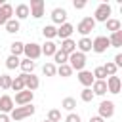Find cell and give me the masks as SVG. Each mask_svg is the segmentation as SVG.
<instances>
[{
	"instance_id": "cell-18",
	"label": "cell",
	"mask_w": 122,
	"mask_h": 122,
	"mask_svg": "<svg viewBox=\"0 0 122 122\" xmlns=\"http://www.w3.org/2000/svg\"><path fill=\"white\" fill-rule=\"evenodd\" d=\"M92 92H93V95H105L107 93V82L105 80H95L92 84Z\"/></svg>"
},
{
	"instance_id": "cell-31",
	"label": "cell",
	"mask_w": 122,
	"mask_h": 122,
	"mask_svg": "<svg viewBox=\"0 0 122 122\" xmlns=\"http://www.w3.org/2000/svg\"><path fill=\"white\" fill-rule=\"evenodd\" d=\"M57 74H59V76H63V78H67V76H71V74H72V69H71L67 63H65V65H59V67H57Z\"/></svg>"
},
{
	"instance_id": "cell-26",
	"label": "cell",
	"mask_w": 122,
	"mask_h": 122,
	"mask_svg": "<svg viewBox=\"0 0 122 122\" xmlns=\"http://www.w3.org/2000/svg\"><path fill=\"white\" fill-rule=\"evenodd\" d=\"M42 34H44V38H48V40L55 38V36H57V27H53V25H46V27H42Z\"/></svg>"
},
{
	"instance_id": "cell-21",
	"label": "cell",
	"mask_w": 122,
	"mask_h": 122,
	"mask_svg": "<svg viewBox=\"0 0 122 122\" xmlns=\"http://www.w3.org/2000/svg\"><path fill=\"white\" fill-rule=\"evenodd\" d=\"M11 90L13 92H23L25 90V74H19V76L11 78Z\"/></svg>"
},
{
	"instance_id": "cell-43",
	"label": "cell",
	"mask_w": 122,
	"mask_h": 122,
	"mask_svg": "<svg viewBox=\"0 0 122 122\" xmlns=\"http://www.w3.org/2000/svg\"><path fill=\"white\" fill-rule=\"evenodd\" d=\"M90 122H105V120H103L101 116H92V118H90Z\"/></svg>"
},
{
	"instance_id": "cell-44",
	"label": "cell",
	"mask_w": 122,
	"mask_h": 122,
	"mask_svg": "<svg viewBox=\"0 0 122 122\" xmlns=\"http://www.w3.org/2000/svg\"><path fill=\"white\" fill-rule=\"evenodd\" d=\"M44 122H50V120H44Z\"/></svg>"
},
{
	"instance_id": "cell-4",
	"label": "cell",
	"mask_w": 122,
	"mask_h": 122,
	"mask_svg": "<svg viewBox=\"0 0 122 122\" xmlns=\"http://www.w3.org/2000/svg\"><path fill=\"white\" fill-rule=\"evenodd\" d=\"M23 53H25V57L30 59V61L38 59V57L42 55L40 44H36V42H29V44H25V46H23Z\"/></svg>"
},
{
	"instance_id": "cell-1",
	"label": "cell",
	"mask_w": 122,
	"mask_h": 122,
	"mask_svg": "<svg viewBox=\"0 0 122 122\" xmlns=\"http://www.w3.org/2000/svg\"><path fill=\"white\" fill-rule=\"evenodd\" d=\"M34 111H36V109H34V107H32V103H30V105L15 107V109H13L8 116H10V120H15V122H17V120H25V118L32 116V114H34Z\"/></svg>"
},
{
	"instance_id": "cell-16",
	"label": "cell",
	"mask_w": 122,
	"mask_h": 122,
	"mask_svg": "<svg viewBox=\"0 0 122 122\" xmlns=\"http://www.w3.org/2000/svg\"><path fill=\"white\" fill-rule=\"evenodd\" d=\"M59 51H63L65 55H71V53H74L76 51V42L74 40H71V38H67V40H61V50Z\"/></svg>"
},
{
	"instance_id": "cell-14",
	"label": "cell",
	"mask_w": 122,
	"mask_h": 122,
	"mask_svg": "<svg viewBox=\"0 0 122 122\" xmlns=\"http://www.w3.org/2000/svg\"><path fill=\"white\" fill-rule=\"evenodd\" d=\"M72 32H74V27H72L71 23H63V25H59V29H57V36H59L61 40L71 38Z\"/></svg>"
},
{
	"instance_id": "cell-37",
	"label": "cell",
	"mask_w": 122,
	"mask_h": 122,
	"mask_svg": "<svg viewBox=\"0 0 122 122\" xmlns=\"http://www.w3.org/2000/svg\"><path fill=\"white\" fill-rule=\"evenodd\" d=\"M48 120H50V122H59V120H61V111L51 109V111L48 112Z\"/></svg>"
},
{
	"instance_id": "cell-42",
	"label": "cell",
	"mask_w": 122,
	"mask_h": 122,
	"mask_svg": "<svg viewBox=\"0 0 122 122\" xmlns=\"http://www.w3.org/2000/svg\"><path fill=\"white\" fill-rule=\"evenodd\" d=\"M0 122H11V120H10V116H8V114L0 112Z\"/></svg>"
},
{
	"instance_id": "cell-36",
	"label": "cell",
	"mask_w": 122,
	"mask_h": 122,
	"mask_svg": "<svg viewBox=\"0 0 122 122\" xmlns=\"http://www.w3.org/2000/svg\"><path fill=\"white\" fill-rule=\"evenodd\" d=\"M80 97H82V101H86V103H90L95 95H93V92H92V88H84L82 90V93H80Z\"/></svg>"
},
{
	"instance_id": "cell-38",
	"label": "cell",
	"mask_w": 122,
	"mask_h": 122,
	"mask_svg": "<svg viewBox=\"0 0 122 122\" xmlns=\"http://www.w3.org/2000/svg\"><path fill=\"white\" fill-rule=\"evenodd\" d=\"M92 74H93V78H95V80H105V78H107V74H105L103 67H97V69H95Z\"/></svg>"
},
{
	"instance_id": "cell-33",
	"label": "cell",
	"mask_w": 122,
	"mask_h": 122,
	"mask_svg": "<svg viewBox=\"0 0 122 122\" xmlns=\"http://www.w3.org/2000/svg\"><path fill=\"white\" fill-rule=\"evenodd\" d=\"M0 88L2 90H10L11 88V76L10 74H0Z\"/></svg>"
},
{
	"instance_id": "cell-35",
	"label": "cell",
	"mask_w": 122,
	"mask_h": 122,
	"mask_svg": "<svg viewBox=\"0 0 122 122\" xmlns=\"http://www.w3.org/2000/svg\"><path fill=\"white\" fill-rule=\"evenodd\" d=\"M53 59H55V63H57V65H65V63H67V59H69V55H65L63 51H59V50H57V51L53 53Z\"/></svg>"
},
{
	"instance_id": "cell-11",
	"label": "cell",
	"mask_w": 122,
	"mask_h": 122,
	"mask_svg": "<svg viewBox=\"0 0 122 122\" xmlns=\"http://www.w3.org/2000/svg\"><path fill=\"white\" fill-rule=\"evenodd\" d=\"M107 92H111V93H120V88H122V82H120V78L114 74V76H109L107 80Z\"/></svg>"
},
{
	"instance_id": "cell-41",
	"label": "cell",
	"mask_w": 122,
	"mask_h": 122,
	"mask_svg": "<svg viewBox=\"0 0 122 122\" xmlns=\"http://www.w3.org/2000/svg\"><path fill=\"white\" fill-rule=\"evenodd\" d=\"M114 65H116V69H120L122 67V53H116L114 55V61H112Z\"/></svg>"
},
{
	"instance_id": "cell-20",
	"label": "cell",
	"mask_w": 122,
	"mask_h": 122,
	"mask_svg": "<svg viewBox=\"0 0 122 122\" xmlns=\"http://www.w3.org/2000/svg\"><path fill=\"white\" fill-rule=\"evenodd\" d=\"M19 67H21V71H23V74H32V71H34V67H36V63L25 57V59H21V61H19Z\"/></svg>"
},
{
	"instance_id": "cell-32",
	"label": "cell",
	"mask_w": 122,
	"mask_h": 122,
	"mask_svg": "<svg viewBox=\"0 0 122 122\" xmlns=\"http://www.w3.org/2000/svg\"><path fill=\"white\" fill-rule=\"evenodd\" d=\"M61 107H63L65 111H72V109L76 107V99H72V97H65V99L61 101Z\"/></svg>"
},
{
	"instance_id": "cell-12",
	"label": "cell",
	"mask_w": 122,
	"mask_h": 122,
	"mask_svg": "<svg viewBox=\"0 0 122 122\" xmlns=\"http://www.w3.org/2000/svg\"><path fill=\"white\" fill-rule=\"evenodd\" d=\"M78 82H80L84 88H92V84L95 82V78H93L92 71H80V72H78Z\"/></svg>"
},
{
	"instance_id": "cell-10",
	"label": "cell",
	"mask_w": 122,
	"mask_h": 122,
	"mask_svg": "<svg viewBox=\"0 0 122 122\" xmlns=\"http://www.w3.org/2000/svg\"><path fill=\"white\" fill-rule=\"evenodd\" d=\"M51 21H53L55 25L67 23V10H63V8H53V10H51Z\"/></svg>"
},
{
	"instance_id": "cell-39",
	"label": "cell",
	"mask_w": 122,
	"mask_h": 122,
	"mask_svg": "<svg viewBox=\"0 0 122 122\" xmlns=\"http://www.w3.org/2000/svg\"><path fill=\"white\" fill-rule=\"evenodd\" d=\"M65 122H80V116H78V114H74V112H71V114H67Z\"/></svg>"
},
{
	"instance_id": "cell-5",
	"label": "cell",
	"mask_w": 122,
	"mask_h": 122,
	"mask_svg": "<svg viewBox=\"0 0 122 122\" xmlns=\"http://www.w3.org/2000/svg\"><path fill=\"white\" fill-rule=\"evenodd\" d=\"M93 29H95V21H93V17H84V19L76 25V30L82 34V38H84V36H88Z\"/></svg>"
},
{
	"instance_id": "cell-3",
	"label": "cell",
	"mask_w": 122,
	"mask_h": 122,
	"mask_svg": "<svg viewBox=\"0 0 122 122\" xmlns=\"http://www.w3.org/2000/svg\"><path fill=\"white\" fill-rule=\"evenodd\" d=\"M111 13H112V8L107 4V2H103V4H99L97 6V10H95V13H93V21L97 23H105L107 19H111Z\"/></svg>"
},
{
	"instance_id": "cell-27",
	"label": "cell",
	"mask_w": 122,
	"mask_h": 122,
	"mask_svg": "<svg viewBox=\"0 0 122 122\" xmlns=\"http://www.w3.org/2000/svg\"><path fill=\"white\" fill-rule=\"evenodd\" d=\"M4 27H6V32H10V34L19 32V21H17V19H13V17H11V19H10Z\"/></svg>"
},
{
	"instance_id": "cell-2",
	"label": "cell",
	"mask_w": 122,
	"mask_h": 122,
	"mask_svg": "<svg viewBox=\"0 0 122 122\" xmlns=\"http://www.w3.org/2000/svg\"><path fill=\"white\" fill-rule=\"evenodd\" d=\"M69 63V67L72 69V71H84V67H86V55L84 53H80V51H74V53H71L69 55V59H67Z\"/></svg>"
},
{
	"instance_id": "cell-15",
	"label": "cell",
	"mask_w": 122,
	"mask_h": 122,
	"mask_svg": "<svg viewBox=\"0 0 122 122\" xmlns=\"http://www.w3.org/2000/svg\"><path fill=\"white\" fill-rule=\"evenodd\" d=\"M15 107H13V99L10 97V95H2L0 97V112H4V114H8V112H11Z\"/></svg>"
},
{
	"instance_id": "cell-8",
	"label": "cell",
	"mask_w": 122,
	"mask_h": 122,
	"mask_svg": "<svg viewBox=\"0 0 122 122\" xmlns=\"http://www.w3.org/2000/svg\"><path fill=\"white\" fill-rule=\"evenodd\" d=\"M29 11L34 19H40L44 15V0H30V6H29Z\"/></svg>"
},
{
	"instance_id": "cell-25",
	"label": "cell",
	"mask_w": 122,
	"mask_h": 122,
	"mask_svg": "<svg viewBox=\"0 0 122 122\" xmlns=\"http://www.w3.org/2000/svg\"><path fill=\"white\" fill-rule=\"evenodd\" d=\"M105 27H107V30H111V32H116V30H120L122 29V23L118 21V19H107L105 21Z\"/></svg>"
},
{
	"instance_id": "cell-24",
	"label": "cell",
	"mask_w": 122,
	"mask_h": 122,
	"mask_svg": "<svg viewBox=\"0 0 122 122\" xmlns=\"http://www.w3.org/2000/svg\"><path fill=\"white\" fill-rule=\"evenodd\" d=\"M109 44H111L112 48H120V46H122V30L112 32V34L109 36Z\"/></svg>"
},
{
	"instance_id": "cell-34",
	"label": "cell",
	"mask_w": 122,
	"mask_h": 122,
	"mask_svg": "<svg viewBox=\"0 0 122 122\" xmlns=\"http://www.w3.org/2000/svg\"><path fill=\"white\" fill-rule=\"evenodd\" d=\"M19 61H21L19 57H15V55H10V57L6 59V67H8L10 71H11V69H17V67H19Z\"/></svg>"
},
{
	"instance_id": "cell-28",
	"label": "cell",
	"mask_w": 122,
	"mask_h": 122,
	"mask_svg": "<svg viewBox=\"0 0 122 122\" xmlns=\"http://www.w3.org/2000/svg\"><path fill=\"white\" fill-rule=\"evenodd\" d=\"M23 42H19V40H15V42H11V46H10V50H11V55H15V57H19L21 53H23Z\"/></svg>"
},
{
	"instance_id": "cell-40",
	"label": "cell",
	"mask_w": 122,
	"mask_h": 122,
	"mask_svg": "<svg viewBox=\"0 0 122 122\" xmlns=\"http://www.w3.org/2000/svg\"><path fill=\"white\" fill-rule=\"evenodd\" d=\"M72 6H74V10H82V8H86V2L84 0H74Z\"/></svg>"
},
{
	"instance_id": "cell-9",
	"label": "cell",
	"mask_w": 122,
	"mask_h": 122,
	"mask_svg": "<svg viewBox=\"0 0 122 122\" xmlns=\"http://www.w3.org/2000/svg\"><path fill=\"white\" fill-rule=\"evenodd\" d=\"M32 92H29V90H23V92H17L15 93V101L13 103H17L19 107H23V105H30V101H32Z\"/></svg>"
},
{
	"instance_id": "cell-17",
	"label": "cell",
	"mask_w": 122,
	"mask_h": 122,
	"mask_svg": "<svg viewBox=\"0 0 122 122\" xmlns=\"http://www.w3.org/2000/svg\"><path fill=\"white\" fill-rule=\"evenodd\" d=\"M38 86H40V80H38V76H34V74H25V90H29V92H34Z\"/></svg>"
},
{
	"instance_id": "cell-6",
	"label": "cell",
	"mask_w": 122,
	"mask_h": 122,
	"mask_svg": "<svg viewBox=\"0 0 122 122\" xmlns=\"http://www.w3.org/2000/svg\"><path fill=\"white\" fill-rule=\"evenodd\" d=\"M107 48H111L107 36H95V38L92 40V50H93L95 53H105Z\"/></svg>"
},
{
	"instance_id": "cell-29",
	"label": "cell",
	"mask_w": 122,
	"mask_h": 122,
	"mask_svg": "<svg viewBox=\"0 0 122 122\" xmlns=\"http://www.w3.org/2000/svg\"><path fill=\"white\" fill-rule=\"evenodd\" d=\"M42 72H44V76H55V74H57V67H55L53 63H44Z\"/></svg>"
},
{
	"instance_id": "cell-30",
	"label": "cell",
	"mask_w": 122,
	"mask_h": 122,
	"mask_svg": "<svg viewBox=\"0 0 122 122\" xmlns=\"http://www.w3.org/2000/svg\"><path fill=\"white\" fill-rule=\"evenodd\" d=\"M103 71H105V74H107V76H114L118 69H116V65H114L112 61H107V63L103 65Z\"/></svg>"
},
{
	"instance_id": "cell-7",
	"label": "cell",
	"mask_w": 122,
	"mask_h": 122,
	"mask_svg": "<svg viewBox=\"0 0 122 122\" xmlns=\"http://www.w3.org/2000/svg\"><path fill=\"white\" fill-rule=\"evenodd\" d=\"M112 114H114V103L112 101H101L99 103V114L97 116H101L105 120V118H112Z\"/></svg>"
},
{
	"instance_id": "cell-22",
	"label": "cell",
	"mask_w": 122,
	"mask_h": 122,
	"mask_svg": "<svg viewBox=\"0 0 122 122\" xmlns=\"http://www.w3.org/2000/svg\"><path fill=\"white\" fill-rule=\"evenodd\" d=\"M30 15V11H29V6L27 4H19L17 8H15V19L19 21V19H27Z\"/></svg>"
},
{
	"instance_id": "cell-13",
	"label": "cell",
	"mask_w": 122,
	"mask_h": 122,
	"mask_svg": "<svg viewBox=\"0 0 122 122\" xmlns=\"http://www.w3.org/2000/svg\"><path fill=\"white\" fill-rule=\"evenodd\" d=\"M11 15H13V8H11V4H4V6H0V25H6V23L11 19Z\"/></svg>"
},
{
	"instance_id": "cell-23",
	"label": "cell",
	"mask_w": 122,
	"mask_h": 122,
	"mask_svg": "<svg viewBox=\"0 0 122 122\" xmlns=\"http://www.w3.org/2000/svg\"><path fill=\"white\" fill-rule=\"evenodd\" d=\"M40 50H42V53H44V55L48 57V55H53V53H55V51H57L59 48L55 46V42H51V40H48V42H46L44 46H40Z\"/></svg>"
},
{
	"instance_id": "cell-19",
	"label": "cell",
	"mask_w": 122,
	"mask_h": 122,
	"mask_svg": "<svg viewBox=\"0 0 122 122\" xmlns=\"http://www.w3.org/2000/svg\"><path fill=\"white\" fill-rule=\"evenodd\" d=\"M76 51H80V53H86V51H92V38H88V36H84V38H80L78 40V44H76Z\"/></svg>"
}]
</instances>
